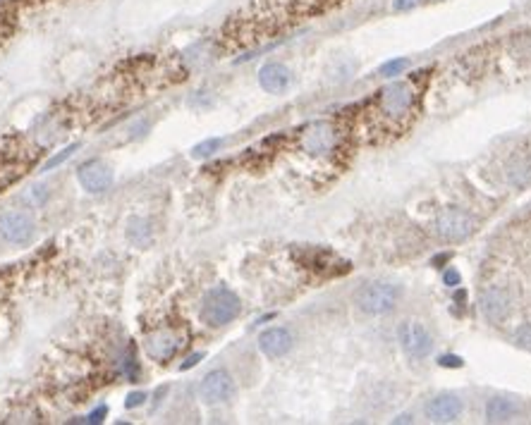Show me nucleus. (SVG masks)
Masks as SVG:
<instances>
[{
  "label": "nucleus",
  "instance_id": "obj_1",
  "mask_svg": "<svg viewBox=\"0 0 531 425\" xmlns=\"http://www.w3.org/2000/svg\"><path fill=\"white\" fill-rule=\"evenodd\" d=\"M240 311V297L235 292H230L228 287H216L201 301V320L211 327H223L233 323Z\"/></svg>",
  "mask_w": 531,
  "mask_h": 425
},
{
  "label": "nucleus",
  "instance_id": "obj_2",
  "mask_svg": "<svg viewBox=\"0 0 531 425\" xmlns=\"http://www.w3.org/2000/svg\"><path fill=\"white\" fill-rule=\"evenodd\" d=\"M400 287L390 282H366L354 292V306L364 315L390 313L400 301Z\"/></svg>",
  "mask_w": 531,
  "mask_h": 425
},
{
  "label": "nucleus",
  "instance_id": "obj_3",
  "mask_svg": "<svg viewBox=\"0 0 531 425\" xmlns=\"http://www.w3.org/2000/svg\"><path fill=\"white\" fill-rule=\"evenodd\" d=\"M414 108V88L407 81H393L380 88L378 93V113L383 115L385 120L390 122H400L407 120L412 115Z\"/></svg>",
  "mask_w": 531,
  "mask_h": 425
},
{
  "label": "nucleus",
  "instance_id": "obj_4",
  "mask_svg": "<svg viewBox=\"0 0 531 425\" xmlns=\"http://www.w3.org/2000/svg\"><path fill=\"white\" fill-rule=\"evenodd\" d=\"M433 227H435V235H438L442 242H462V239H467L476 230V220L467 210L450 205V208H442L438 215H435Z\"/></svg>",
  "mask_w": 531,
  "mask_h": 425
},
{
  "label": "nucleus",
  "instance_id": "obj_5",
  "mask_svg": "<svg viewBox=\"0 0 531 425\" xmlns=\"http://www.w3.org/2000/svg\"><path fill=\"white\" fill-rule=\"evenodd\" d=\"M34 232H36V222L29 212L24 210H5L0 215V237L10 244H29L34 239Z\"/></svg>",
  "mask_w": 531,
  "mask_h": 425
},
{
  "label": "nucleus",
  "instance_id": "obj_6",
  "mask_svg": "<svg viewBox=\"0 0 531 425\" xmlns=\"http://www.w3.org/2000/svg\"><path fill=\"white\" fill-rule=\"evenodd\" d=\"M199 396L203 404L208 406H218V404H226L235 396V380L228 370H211L206 378L199 385Z\"/></svg>",
  "mask_w": 531,
  "mask_h": 425
},
{
  "label": "nucleus",
  "instance_id": "obj_7",
  "mask_svg": "<svg viewBox=\"0 0 531 425\" xmlns=\"http://www.w3.org/2000/svg\"><path fill=\"white\" fill-rule=\"evenodd\" d=\"M479 308H481L483 318H486L491 325H502L510 318V313H512V299H510L507 290L493 285V287H486V290L481 292Z\"/></svg>",
  "mask_w": 531,
  "mask_h": 425
},
{
  "label": "nucleus",
  "instance_id": "obj_8",
  "mask_svg": "<svg viewBox=\"0 0 531 425\" xmlns=\"http://www.w3.org/2000/svg\"><path fill=\"white\" fill-rule=\"evenodd\" d=\"M398 339H400V347L405 349V354L412 356V359H426V356L433 352L431 332L421 323H414V320H407V323L400 325Z\"/></svg>",
  "mask_w": 531,
  "mask_h": 425
},
{
  "label": "nucleus",
  "instance_id": "obj_9",
  "mask_svg": "<svg viewBox=\"0 0 531 425\" xmlns=\"http://www.w3.org/2000/svg\"><path fill=\"white\" fill-rule=\"evenodd\" d=\"M77 182L86 194H106L113 187V170L103 160H86L77 170Z\"/></svg>",
  "mask_w": 531,
  "mask_h": 425
},
{
  "label": "nucleus",
  "instance_id": "obj_10",
  "mask_svg": "<svg viewBox=\"0 0 531 425\" xmlns=\"http://www.w3.org/2000/svg\"><path fill=\"white\" fill-rule=\"evenodd\" d=\"M302 148L316 158L330 155L333 148H335V129L328 122H316V125L306 127L302 136Z\"/></svg>",
  "mask_w": 531,
  "mask_h": 425
},
{
  "label": "nucleus",
  "instance_id": "obj_11",
  "mask_svg": "<svg viewBox=\"0 0 531 425\" xmlns=\"http://www.w3.org/2000/svg\"><path fill=\"white\" fill-rule=\"evenodd\" d=\"M144 347H146V354L151 356L153 361L163 363V361H170L177 352H180L182 337L175 330H168L166 327V330H156V332L148 334Z\"/></svg>",
  "mask_w": 531,
  "mask_h": 425
},
{
  "label": "nucleus",
  "instance_id": "obj_12",
  "mask_svg": "<svg viewBox=\"0 0 531 425\" xmlns=\"http://www.w3.org/2000/svg\"><path fill=\"white\" fill-rule=\"evenodd\" d=\"M295 347V337L288 327H268L266 332L258 334V349L268 359H283Z\"/></svg>",
  "mask_w": 531,
  "mask_h": 425
},
{
  "label": "nucleus",
  "instance_id": "obj_13",
  "mask_svg": "<svg viewBox=\"0 0 531 425\" xmlns=\"http://www.w3.org/2000/svg\"><path fill=\"white\" fill-rule=\"evenodd\" d=\"M258 84L268 93H283L292 84V72L283 63H266L258 70Z\"/></svg>",
  "mask_w": 531,
  "mask_h": 425
},
{
  "label": "nucleus",
  "instance_id": "obj_14",
  "mask_svg": "<svg viewBox=\"0 0 531 425\" xmlns=\"http://www.w3.org/2000/svg\"><path fill=\"white\" fill-rule=\"evenodd\" d=\"M426 414L433 423H452L462 416V401L455 394H438L426 406Z\"/></svg>",
  "mask_w": 531,
  "mask_h": 425
},
{
  "label": "nucleus",
  "instance_id": "obj_15",
  "mask_svg": "<svg viewBox=\"0 0 531 425\" xmlns=\"http://www.w3.org/2000/svg\"><path fill=\"white\" fill-rule=\"evenodd\" d=\"M517 401L507 399V396H493L491 401L486 404V421L488 423H507L517 416Z\"/></svg>",
  "mask_w": 531,
  "mask_h": 425
},
{
  "label": "nucleus",
  "instance_id": "obj_16",
  "mask_svg": "<svg viewBox=\"0 0 531 425\" xmlns=\"http://www.w3.org/2000/svg\"><path fill=\"white\" fill-rule=\"evenodd\" d=\"M505 177L512 187H524V184H529L531 182V160H527V158L512 160L505 170Z\"/></svg>",
  "mask_w": 531,
  "mask_h": 425
},
{
  "label": "nucleus",
  "instance_id": "obj_17",
  "mask_svg": "<svg viewBox=\"0 0 531 425\" xmlns=\"http://www.w3.org/2000/svg\"><path fill=\"white\" fill-rule=\"evenodd\" d=\"M129 239L134 244H146L151 239V225L146 220H132L129 222Z\"/></svg>",
  "mask_w": 531,
  "mask_h": 425
},
{
  "label": "nucleus",
  "instance_id": "obj_18",
  "mask_svg": "<svg viewBox=\"0 0 531 425\" xmlns=\"http://www.w3.org/2000/svg\"><path fill=\"white\" fill-rule=\"evenodd\" d=\"M407 67H410V60L395 58V60H388L385 65H380V74H383V77H398V74L405 72Z\"/></svg>",
  "mask_w": 531,
  "mask_h": 425
},
{
  "label": "nucleus",
  "instance_id": "obj_19",
  "mask_svg": "<svg viewBox=\"0 0 531 425\" xmlns=\"http://www.w3.org/2000/svg\"><path fill=\"white\" fill-rule=\"evenodd\" d=\"M74 150H77V146H67L65 150H60V153H56L53 158H49V160L44 163V168H41V173H51V170H56L58 165H63V163L74 153Z\"/></svg>",
  "mask_w": 531,
  "mask_h": 425
},
{
  "label": "nucleus",
  "instance_id": "obj_20",
  "mask_svg": "<svg viewBox=\"0 0 531 425\" xmlns=\"http://www.w3.org/2000/svg\"><path fill=\"white\" fill-rule=\"evenodd\" d=\"M218 148H221V139H206V141H201L199 146H194L192 155L194 158H208V155H213Z\"/></svg>",
  "mask_w": 531,
  "mask_h": 425
},
{
  "label": "nucleus",
  "instance_id": "obj_21",
  "mask_svg": "<svg viewBox=\"0 0 531 425\" xmlns=\"http://www.w3.org/2000/svg\"><path fill=\"white\" fill-rule=\"evenodd\" d=\"M515 342H517V344H520L522 349H529V352H531V323H524V325L517 327Z\"/></svg>",
  "mask_w": 531,
  "mask_h": 425
},
{
  "label": "nucleus",
  "instance_id": "obj_22",
  "mask_svg": "<svg viewBox=\"0 0 531 425\" xmlns=\"http://www.w3.org/2000/svg\"><path fill=\"white\" fill-rule=\"evenodd\" d=\"M419 3H421V0H393V8L398 10V12H405V10L417 8Z\"/></svg>",
  "mask_w": 531,
  "mask_h": 425
},
{
  "label": "nucleus",
  "instance_id": "obj_23",
  "mask_svg": "<svg viewBox=\"0 0 531 425\" xmlns=\"http://www.w3.org/2000/svg\"><path fill=\"white\" fill-rule=\"evenodd\" d=\"M442 368H462V359L460 356H442L438 361Z\"/></svg>",
  "mask_w": 531,
  "mask_h": 425
},
{
  "label": "nucleus",
  "instance_id": "obj_24",
  "mask_svg": "<svg viewBox=\"0 0 531 425\" xmlns=\"http://www.w3.org/2000/svg\"><path fill=\"white\" fill-rule=\"evenodd\" d=\"M144 399H146V394H144V392H134V394H129V396H127V409L139 406V404H144Z\"/></svg>",
  "mask_w": 531,
  "mask_h": 425
},
{
  "label": "nucleus",
  "instance_id": "obj_25",
  "mask_svg": "<svg viewBox=\"0 0 531 425\" xmlns=\"http://www.w3.org/2000/svg\"><path fill=\"white\" fill-rule=\"evenodd\" d=\"M445 282H447V287H457L460 285V272L457 270H447L445 272Z\"/></svg>",
  "mask_w": 531,
  "mask_h": 425
},
{
  "label": "nucleus",
  "instance_id": "obj_26",
  "mask_svg": "<svg viewBox=\"0 0 531 425\" xmlns=\"http://www.w3.org/2000/svg\"><path fill=\"white\" fill-rule=\"evenodd\" d=\"M108 414V409L106 406H98V411H93L91 416H88V423H101L103 421V416Z\"/></svg>",
  "mask_w": 531,
  "mask_h": 425
},
{
  "label": "nucleus",
  "instance_id": "obj_27",
  "mask_svg": "<svg viewBox=\"0 0 531 425\" xmlns=\"http://www.w3.org/2000/svg\"><path fill=\"white\" fill-rule=\"evenodd\" d=\"M201 356H203V354H194V356H189V359H187V363H182V370H187V368L196 366V363L201 361Z\"/></svg>",
  "mask_w": 531,
  "mask_h": 425
},
{
  "label": "nucleus",
  "instance_id": "obj_28",
  "mask_svg": "<svg viewBox=\"0 0 531 425\" xmlns=\"http://www.w3.org/2000/svg\"><path fill=\"white\" fill-rule=\"evenodd\" d=\"M410 421H412L410 416H400V418H398V423H410Z\"/></svg>",
  "mask_w": 531,
  "mask_h": 425
}]
</instances>
